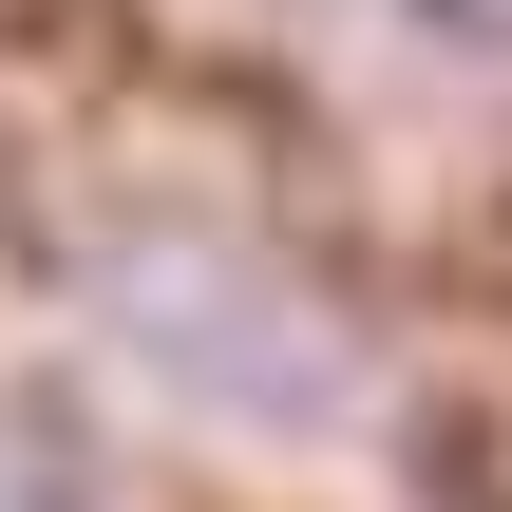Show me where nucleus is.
Wrapping results in <instances>:
<instances>
[{
  "instance_id": "1",
  "label": "nucleus",
  "mask_w": 512,
  "mask_h": 512,
  "mask_svg": "<svg viewBox=\"0 0 512 512\" xmlns=\"http://www.w3.org/2000/svg\"><path fill=\"white\" fill-rule=\"evenodd\" d=\"M418 19H456V38H512V0H418Z\"/></svg>"
}]
</instances>
